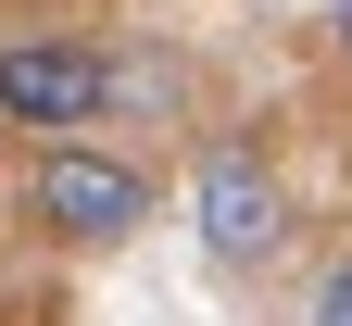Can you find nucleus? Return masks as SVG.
I'll list each match as a JSON object with an SVG mask.
<instances>
[{
  "instance_id": "1",
  "label": "nucleus",
  "mask_w": 352,
  "mask_h": 326,
  "mask_svg": "<svg viewBox=\"0 0 352 326\" xmlns=\"http://www.w3.org/2000/svg\"><path fill=\"white\" fill-rule=\"evenodd\" d=\"M25 213L51 226V239H88V251H113L126 226L151 213V189H139V176H126L113 151H76V138H51V151H38V176H25Z\"/></svg>"
},
{
  "instance_id": "2",
  "label": "nucleus",
  "mask_w": 352,
  "mask_h": 326,
  "mask_svg": "<svg viewBox=\"0 0 352 326\" xmlns=\"http://www.w3.org/2000/svg\"><path fill=\"white\" fill-rule=\"evenodd\" d=\"M189 213H201L214 264H277V239H289V201H277V176L252 163V138H214L189 163Z\"/></svg>"
},
{
  "instance_id": "3",
  "label": "nucleus",
  "mask_w": 352,
  "mask_h": 326,
  "mask_svg": "<svg viewBox=\"0 0 352 326\" xmlns=\"http://www.w3.org/2000/svg\"><path fill=\"white\" fill-rule=\"evenodd\" d=\"M101 101H113V63L101 51H76V38H13L0 51V126H101Z\"/></svg>"
},
{
  "instance_id": "4",
  "label": "nucleus",
  "mask_w": 352,
  "mask_h": 326,
  "mask_svg": "<svg viewBox=\"0 0 352 326\" xmlns=\"http://www.w3.org/2000/svg\"><path fill=\"white\" fill-rule=\"evenodd\" d=\"M315 326H352V264H327V276H315Z\"/></svg>"
},
{
  "instance_id": "5",
  "label": "nucleus",
  "mask_w": 352,
  "mask_h": 326,
  "mask_svg": "<svg viewBox=\"0 0 352 326\" xmlns=\"http://www.w3.org/2000/svg\"><path fill=\"white\" fill-rule=\"evenodd\" d=\"M340 51H352V0H340Z\"/></svg>"
}]
</instances>
